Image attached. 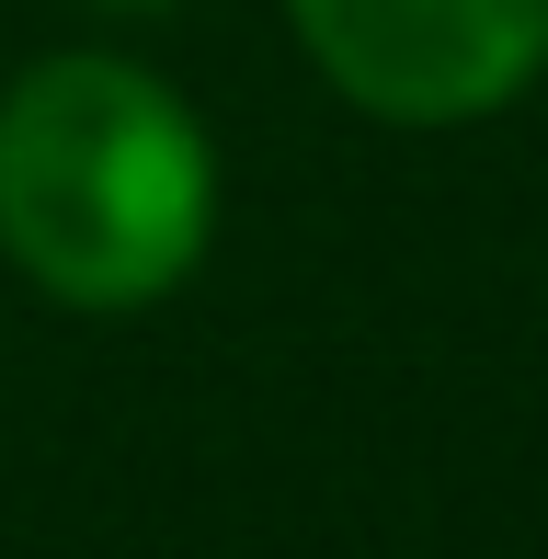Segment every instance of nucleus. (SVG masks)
<instances>
[{"label":"nucleus","mask_w":548,"mask_h":559,"mask_svg":"<svg viewBox=\"0 0 548 559\" xmlns=\"http://www.w3.org/2000/svg\"><path fill=\"white\" fill-rule=\"evenodd\" d=\"M286 23L378 126H480L548 81V0H286Z\"/></svg>","instance_id":"obj_2"},{"label":"nucleus","mask_w":548,"mask_h":559,"mask_svg":"<svg viewBox=\"0 0 548 559\" xmlns=\"http://www.w3.org/2000/svg\"><path fill=\"white\" fill-rule=\"evenodd\" d=\"M92 12H183V0H92Z\"/></svg>","instance_id":"obj_3"},{"label":"nucleus","mask_w":548,"mask_h":559,"mask_svg":"<svg viewBox=\"0 0 548 559\" xmlns=\"http://www.w3.org/2000/svg\"><path fill=\"white\" fill-rule=\"evenodd\" d=\"M217 240V138L160 69L69 46L0 92V251L81 320H138Z\"/></svg>","instance_id":"obj_1"}]
</instances>
